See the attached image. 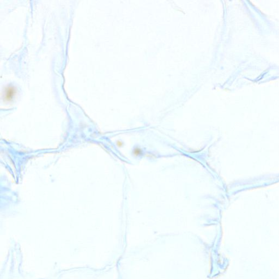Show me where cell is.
Listing matches in <instances>:
<instances>
[{
	"label": "cell",
	"mask_w": 279,
	"mask_h": 279,
	"mask_svg": "<svg viewBox=\"0 0 279 279\" xmlns=\"http://www.w3.org/2000/svg\"><path fill=\"white\" fill-rule=\"evenodd\" d=\"M15 90L14 88L12 86H9L7 88H6L5 95V99L8 101H9L11 99L13 98V97L15 95Z\"/></svg>",
	"instance_id": "1"
}]
</instances>
